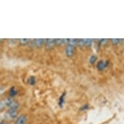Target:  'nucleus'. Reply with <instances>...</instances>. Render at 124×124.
<instances>
[{"mask_svg":"<svg viewBox=\"0 0 124 124\" xmlns=\"http://www.w3.org/2000/svg\"><path fill=\"white\" fill-rule=\"evenodd\" d=\"M0 124H4L3 123H0Z\"/></svg>","mask_w":124,"mask_h":124,"instance_id":"dca6fc26","label":"nucleus"},{"mask_svg":"<svg viewBox=\"0 0 124 124\" xmlns=\"http://www.w3.org/2000/svg\"><path fill=\"white\" fill-rule=\"evenodd\" d=\"M65 95H66V93H64V94L61 96L60 99H59V105L61 107H63L64 102V98H64V97H65Z\"/></svg>","mask_w":124,"mask_h":124,"instance_id":"1a4fd4ad","label":"nucleus"},{"mask_svg":"<svg viewBox=\"0 0 124 124\" xmlns=\"http://www.w3.org/2000/svg\"><path fill=\"white\" fill-rule=\"evenodd\" d=\"M18 103L16 101H13L10 106V109L8 110V114L11 118H16L17 116V110L18 108Z\"/></svg>","mask_w":124,"mask_h":124,"instance_id":"f03ea898","label":"nucleus"},{"mask_svg":"<svg viewBox=\"0 0 124 124\" xmlns=\"http://www.w3.org/2000/svg\"><path fill=\"white\" fill-rule=\"evenodd\" d=\"M17 94V90L15 87H12L10 90V95L11 97H14Z\"/></svg>","mask_w":124,"mask_h":124,"instance_id":"9b49d317","label":"nucleus"},{"mask_svg":"<svg viewBox=\"0 0 124 124\" xmlns=\"http://www.w3.org/2000/svg\"><path fill=\"white\" fill-rule=\"evenodd\" d=\"M92 40L91 39H79L77 40V44L79 45L80 46H89L92 44Z\"/></svg>","mask_w":124,"mask_h":124,"instance_id":"20e7f679","label":"nucleus"},{"mask_svg":"<svg viewBox=\"0 0 124 124\" xmlns=\"http://www.w3.org/2000/svg\"><path fill=\"white\" fill-rule=\"evenodd\" d=\"M65 41V39H55V45L61 44H63Z\"/></svg>","mask_w":124,"mask_h":124,"instance_id":"f8f14e48","label":"nucleus"},{"mask_svg":"<svg viewBox=\"0 0 124 124\" xmlns=\"http://www.w3.org/2000/svg\"><path fill=\"white\" fill-rule=\"evenodd\" d=\"M14 101V100H12V98H7L5 100H2L0 101V110H2L4 108L7 107L11 105L12 102Z\"/></svg>","mask_w":124,"mask_h":124,"instance_id":"7ed1b4c3","label":"nucleus"},{"mask_svg":"<svg viewBox=\"0 0 124 124\" xmlns=\"http://www.w3.org/2000/svg\"><path fill=\"white\" fill-rule=\"evenodd\" d=\"M44 42V39H36V40H35V45H36L37 46H38V47L41 46L43 44Z\"/></svg>","mask_w":124,"mask_h":124,"instance_id":"9d476101","label":"nucleus"},{"mask_svg":"<svg viewBox=\"0 0 124 124\" xmlns=\"http://www.w3.org/2000/svg\"><path fill=\"white\" fill-rule=\"evenodd\" d=\"M27 118L25 115H21L17 118L16 124H25L26 123Z\"/></svg>","mask_w":124,"mask_h":124,"instance_id":"423d86ee","label":"nucleus"},{"mask_svg":"<svg viewBox=\"0 0 124 124\" xmlns=\"http://www.w3.org/2000/svg\"><path fill=\"white\" fill-rule=\"evenodd\" d=\"M27 83L31 85H34L36 83V79H35V77L34 76H31L27 80Z\"/></svg>","mask_w":124,"mask_h":124,"instance_id":"6e6552de","label":"nucleus"},{"mask_svg":"<svg viewBox=\"0 0 124 124\" xmlns=\"http://www.w3.org/2000/svg\"><path fill=\"white\" fill-rule=\"evenodd\" d=\"M76 44H77V40L76 39L68 40V45L66 47V54L68 57H71L73 55Z\"/></svg>","mask_w":124,"mask_h":124,"instance_id":"f257e3e1","label":"nucleus"},{"mask_svg":"<svg viewBox=\"0 0 124 124\" xmlns=\"http://www.w3.org/2000/svg\"><path fill=\"white\" fill-rule=\"evenodd\" d=\"M55 45V39H47L46 40V46L47 47H52Z\"/></svg>","mask_w":124,"mask_h":124,"instance_id":"0eeeda50","label":"nucleus"},{"mask_svg":"<svg viewBox=\"0 0 124 124\" xmlns=\"http://www.w3.org/2000/svg\"><path fill=\"white\" fill-rule=\"evenodd\" d=\"M108 64V61H100L97 64V68L100 71L103 70Z\"/></svg>","mask_w":124,"mask_h":124,"instance_id":"39448f33","label":"nucleus"},{"mask_svg":"<svg viewBox=\"0 0 124 124\" xmlns=\"http://www.w3.org/2000/svg\"><path fill=\"white\" fill-rule=\"evenodd\" d=\"M96 59H97V57H96V55H92L90 57V62L91 64H93L95 62V61H96Z\"/></svg>","mask_w":124,"mask_h":124,"instance_id":"ddd939ff","label":"nucleus"},{"mask_svg":"<svg viewBox=\"0 0 124 124\" xmlns=\"http://www.w3.org/2000/svg\"><path fill=\"white\" fill-rule=\"evenodd\" d=\"M120 39H112V42L113 44H118V42H120Z\"/></svg>","mask_w":124,"mask_h":124,"instance_id":"2eb2a0df","label":"nucleus"},{"mask_svg":"<svg viewBox=\"0 0 124 124\" xmlns=\"http://www.w3.org/2000/svg\"><path fill=\"white\" fill-rule=\"evenodd\" d=\"M28 41H29V39H21L20 42L22 44H25L26 43L28 42Z\"/></svg>","mask_w":124,"mask_h":124,"instance_id":"4468645a","label":"nucleus"}]
</instances>
